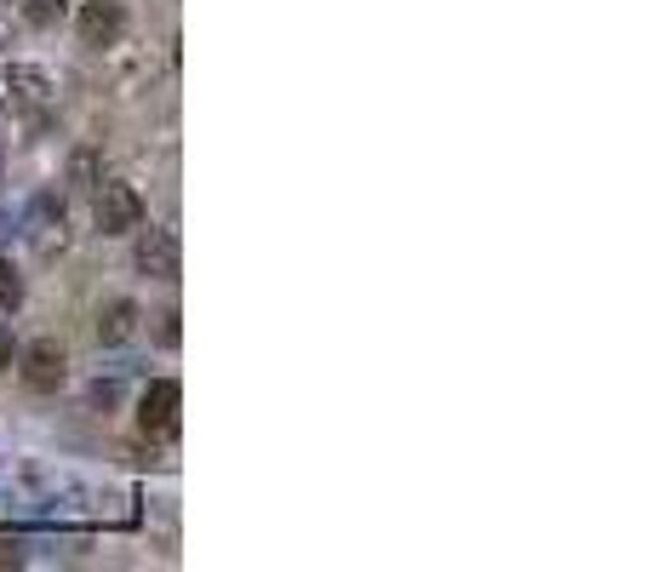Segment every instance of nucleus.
I'll use <instances>...</instances> for the list:
<instances>
[{
	"mask_svg": "<svg viewBox=\"0 0 652 572\" xmlns=\"http://www.w3.org/2000/svg\"><path fill=\"white\" fill-rule=\"evenodd\" d=\"M97 230L104 235H132L143 230V195L132 184H97Z\"/></svg>",
	"mask_w": 652,
	"mask_h": 572,
	"instance_id": "1",
	"label": "nucleus"
},
{
	"mask_svg": "<svg viewBox=\"0 0 652 572\" xmlns=\"http://www.w3.org/2000/svg\"><path fill=\"white\" fill-rule=\"evenodd\" d=\"M120 30H127V12H120L115 0H86V7H81V40L97 46V52H104V46H115Z\"/></svg>",
	"mask_w": 652,
	"mask_h": 572,
	"instance_id": "6",
	"label": "nucleus"
},
{
	"mask_svg": "<svg viewBox=\"0 0 652 572\" xmlns=\"http://www.w3.org/2000/svg\"><path fill=\"white\" fill-rule=\"evenodd\" d=\"M63 378H69L63 343L58 338H35L30 350H23V384L40 389V395H53V389H63Z\"/></svg>",
	"mask_w": 652,
	"mask_h": 572,
	"instance_id": "3",
	"label": "nucleus"
},
{
	"mask_svg": "<svg viewBox=\"0 0 652 572\" xmlns=\"http://www.w3.org/2000/svg\"><path fill=\"white\" fill-rule=\"evenodd\" d=\"M7 366H12V332L0 327V372H7Z\"/></svg>",
	"mask_w": 652,
	"mask_h": 572,
	"instance_id": "10",
	"label": "nucleus"
},
{
	"mask_svg": "<svg viewBox=\"0 0 652 572\" xmlns=\"http://www.w3.org/2000/svg\"><path fill=\"white\" fill-rule=\"evenodd\" d=\"M132 332H138V304L115 297V304L97 310V343H127Z\"/></svg>",
	"mask_w": 652,
	"mask_h": 572,
	"instance_id": "7",
	"label": "nucleus"
},
{
	"mask_svg": "<svg viewBox=\"0 0 652 572\" xmlns=\"http://www.w3.org/2000/svg\"><path fill=\"white\" fill-rule=\"evenodd\" d=\"M132 264L143 269V276H155V281H172V276H178V235H172V230H143Z\"/></svg>",
	"mask_w": 652,
	"mask_h": 572,
	"instance_id": "5",
	"label": "nucleus"
},
{
	"mask_svg": "<svg viewBox=\"0 0 652 572\" xmlns=\"http://www.w3.org/2000/svg\"><path fill=\"white\" fill-rule=\"evenodd\" d=\"M23 12H30V23H40V30H53V23L69 12V0H30Z\"/></svg>",
	"mask_w": 652,
	"mask_h": 572,
	"instance_id": "9",
	"label": "nucleus"
},
{
	"mask_svg": "<svg viewBox=\"0 0 652 572\" xmlns=\"http://www.w3.org/2000/svg\"><path fill=\"white\" fill-rule=\"evenodd\" d=\"M0 97H7L12 109H40L46 97H53V74L35 69V63H7L0 69Z\"/></svg>",
	"mask_w": 652,
	"mask_h": 572,
	"instance_id": "4",
	"label": "nucleus"
},
{
	"mask_svg": "<svg viewBox=\"0 0 652 572\" xmlns=\"http://www.w3.org/2000/svg\"><path fill=\"white\" fill-rule=\"evenodd\" d=\"M178 407H184V389L172 378H155L138 401V430L143 435H178Z\"/></svg>",
	"mask_w": 652,
	"mask_h": 572,
	"instance_id": "2",
	"label": "nucleus"
},
{
	"mask_svg": "<svg viewBox=\"0 0 652 572\" xmlns=\"http://www.w3.org/2000/svg\"><path fill=\"white\" fill-rule=\"evenodd\" d=\"M23 304V281H18V269L0 258V315H12Z\"/></svg>",
	"mask_w": 652,
	"mask_h": 572,
	"instance_id": "8",
	"label": "nucleus"
}]
</instances>
